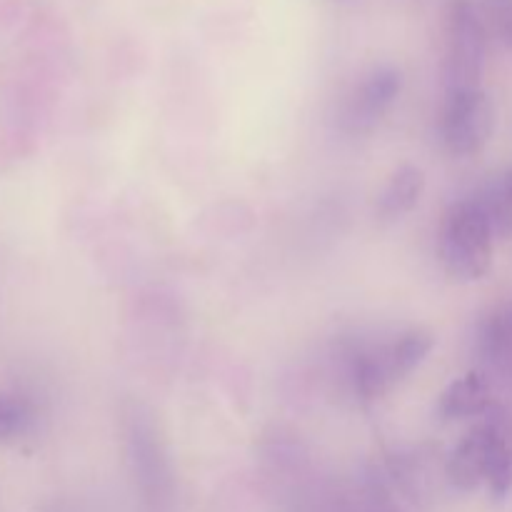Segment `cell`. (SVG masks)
<instances>
[{"mask_svg": "<svg viewBox=\"0 0 512 512\" xmlns=\"http://www.w3.org/2000/svg\"><path fill=\"white\" fill-rule=\"evenodd\" d=\"M493 240L495 235L478 200L468 198L450 205L438 235V253L445 273L460 283L485 278L493 265Z\"/></svg>", "mask_w": 512, "mask_h": 512, "instance_id": "obj_1", "label": "cell"}, {"mask_svg": "<svg viewBox=\"0 0 512 512\" xmlns=\"http://www.w3.org/2000/svg\"><path fill=\"white\" fill-rule=\"evenodd\" d=\"M485 48H488V25L483 13L470 0H453L445 15V93L480 88Z\"/></svg>", "mask_w": 512, "mask_h": 512, "instance_id": "obj_2", "label": "cell"}, {"mask_svg": "<svg viewBox=\"0 0 512 512\" xmlns=\"http://www.w3.org/2000/svg\"><path fill=\"white\" fill-rule=\"evenodd\" d=\"M433 345L435 340L428 330L413 328L395 338L393 343L358 353V358L353 360L355 393L363 400L383 398L390 388L408 378L428 358Z\"/></svg>", "mask_w": 512, "mask_h": 512, "instance_id": "obj_3", "label": "cell"}, {"mask_svg": "<svg viewBox=\"0 0 512 512\" xmlns=\"http://www.w3.org/2000/svg\"><path fill=\"white\" fill-rule=\"evenodd\" d=\"M440 140L455 158H470L488 145L495 130V108L483 88L445 93L438 115Z\"/></svg>", "mask_w": 512, "mask_h": 512, "instance_id": "obj_4", "label": "cell"}, {"mask_svg": "<svg viewBox=\"0 0 512 512\" xmlns=\"http://www.w3.org/2000/svg\"><path fill=\"white\" fill-rule=\"evenodd\" d=\"M400 85H403V80H400L398 70L393 68H378L365 75L363 83L345 100V108L340 113V125H343L345 133H370L383 120L390 105L395 103Z\"/></svg>", "mask_w": 512, "mask_h": 512, "instance_id": "obj_5", "label": "cell"}, {"mask_svg": "<svg viewBox=\"0 0 512 512\" xmlns=\"http://www.w3.org/2000/svg\"><path fill=\"white\" fill-rule=\"evenodd\" d=\"M480 420L490 435L485 485L495 500H503L512 493V413L505 405L493 403Z\"/></svg>", "mask_w": 512, "mask_h": 512, "instance_id": "obj_6", "label": "cell"}, {"mask_svg": "<svg viewBox=\"0 0 512 512\" xmlns=\"http://www.w3.org/2000/svg\"><path fill=\"white\" fill-rule=\"evenodd\" d=\"M490 405H493L490 380L480 370H470L440 393L435 413L440 423H458V420L480 418Z\"/></svg>", "mask_w": 512, "mask_h": 512, "instance_id": "obj_7", "label": "cell"}, {"mask_svg": "<svg viewBox=\"0 0 512 512\" xmlns=\"http://www.w3.org/2000/svg\"><path fill=\"white\" fill-rule=\"evenodd\" d=\"M490 435L483 420L458 443L448 460V480L458 490H475L485 483L488 475Z\"/></svg>", "mask_w": 512, "mask_h": 512, "instance_id": "obj_8", "label": "cell"}, {"mask_svg": "<svg viewBox=\"0 0 512 512\" xmlns=\"http://www.w3.org/2000/svg\"><path fill=\"white\" fill-rule=\"evenodd\" d=\"M425 190V173L415 165H403L390 175L378 198L380 220H398L418 205Z\"/></svg>", "mask_w": 512, "mask_h": 512, "instance_id": "obj_9", "label": "cell"}, {"mask_svg": "<svg viewBox=\"0 0 512 512\" xmlns=\"http://www.w3.org/2000/svg\"><path fill=\"white\" fill-rule=\"evenodd\" d=\"M478 350L485 363L512 378V303L483 320L478 333Z\"/></svg>", "mask_w": 512, "mask_h": 512, "instance_id": "obj_10", "label": "cell"}, {"mask_svg": "<svg viewBox=\"0 0 512 512\" xmlns=\"http://www.w3.org/2000/svg\"><path fill=\"white\" fill-rule=\"evenodd\" d=\"M25 425H28V408L20 400L0 395V443L23 433Z\"/></svg>", "mask_w": 512, "mask_h": 512, "instance_id": "obj_11", "label": "cell"}, {"mask_svg": "<svg viewBox=\"0 0 512 512\" xmlns=\"http://www.w3.org/2000/svg\"><path fill=\"white\" fill-rule=\"evenodd\" d=\"M485 25L493 28L498 40L512 48V0H485Z\"/></svg>", "mask_w": 512, "mask_h": 512, "instance_id": "obj_12", "label": "cell"}, {"mask_svg": "<svg viewBox=\"0 0 512 512\" xmlns=\"http://www.w3.org/2000/svg\"><path fill=\"white\" fill-rule=\"evenodd\" d=\"M490 185H493L495 193L500 195V200H503V203L512 210V170H508V173H505L503 178L495 180V183H490Z\"/></svg>", "mask_w": 512, "mask_h": 512, "instance_id": "obj_13", "label": "cell"}]
</instances>
